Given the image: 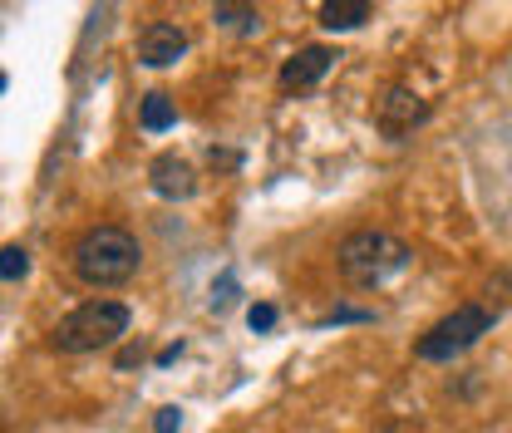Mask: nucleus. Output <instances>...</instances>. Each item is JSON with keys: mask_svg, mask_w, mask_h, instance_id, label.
I'll return each mask as SVG.
<instances>
[{"mask_svg": "<svg viewBox=\"0 0 512 433\" xmlns=\"http://www.w3.org/2000/svg\"><path fill=\"white\" fill-rule=\"evenodd\" d=\"M138 261H143V251L124 227H94L74 242V271L89 286H124L138 271Z\"/></svg>", "mask_w": 512, "mask_h": 433, "instance_id": "obj_1", "label": "nucleus"}, {"mask_svg": "<svg viewBox=\"0 0 512 433\" xmlns=\"http://www.w3.org/2000/svg\"><path fill=\"white\" fill-rule=\"evenodd\" d=\"M128 320H133V315H128L124 301H84V306H74L60 325H55V345H60L64 355L104 350V345L124 340Z\"/></svg>", "mask_w": 512, "mask_h": 433, "instance_id": "obj_2", "label": "nucleus"}, {"mask_svg": "<svg viewBox=\"0 0 512 433\" xmlns=\"http://www.w3.org/2000/svg\"><path fill=\"white\" fill-rule=\"evenodd\" d=\"M409 261V247L389 232H350L340 242V276L350 286H380L384 276L404 271Z\"/></svg>", "mask_w": 512, "mask_h": 433, "instance_id": "obj_3", "label": "nucleus"}, {"mask_svg": "<svg viewBox=\"0 0 512 433\" xmlns=\"http://www.w3.org/2000/svg\"><path fill=\"white\" fill-rule=\"evenodd\" d=\"M493 330V310L483 306H458L453 315H444L424 340H419V360H453V355H463V350H473L483 335Z\"/></svg>", "mask_w": 512, "mask_h": 433, "instance_id": "obj_4", "label": "nucleus"}, {"mask_svg": "<svg viewBox=\"0 0 512 433\" xmlns=\"http://www.w3.org/2000/svg\"><path fill=\"white\" fill-rule=\"evenodd\" d=\"M183 55H188V35L178 25H168V20H153L138 35V60L148 64V69H168V64H178Z\"/></svg>", "mask_w": 512, "mask_h": 433, "instance_id": "obj_5", "label": "nucleus"}, {"mask_svg": "<svg viewBox=\"0 0 512 433\" xmlns=\"http://www.w3.org/2000/svg\"><path fill=\"white\" fill-rule=\"evenodd\" d=\"M148 178H153V192H158V197H168V202H183V197H192V192H197V173H192L188 158H178V153L153 158Z\"/></svg>", "mask_w": 512, "mask_h": 433, "instance_id": "obj_6", "label": "nucleus"}, {"mask_svg": "<svg viewBox=\"0 0 512 433\" xmlns=\"http://www.w3.org/2000/svg\"><path fill=\"white\" fill-rule=\"evenodd\" d=\"M340 60L335 50H325V45H306L301 55H291V60L281 64V89H311L320 84L325 74H330V64Z\"/></svg>", "mask_w": 512, "mask_h": 433, "instance_id": "obj_7", "label": "nucleus"}, {"mask_svg": "<svg viewBox=\"0 0 512 433\" xmlns=\"http://www.w3.org/2000/svg\"><path fill=\"white\" fill-rule=\"evenodd\" d=\"M424 119V99L419 94H409V89H389L380 99V128L384 133H404V128H414Z\"/></svg>", "mask_w": 512, "mask_h": 433, "instance_id": "obj_8", "label": "nucleus"}, {"mask_svg": "<svg viewBox=\"0 0 512 433\" xmlns=\"http://www.w3.org/2000/svg\"><path fill=\"white\" fill-rule=\"evenodd\" d=\"M375 10H370V0H330V5H320V25L325 30H355V25H365Z\"/></svg>", "mask_w": 512, "mask_h": 433, "instance_id": "obj_9", "label": "nucleus"}, {"mask_svg": "<svg viewBox=\"0 0 512 433\" xmlns=\"http://www.w3.org/2000/svg\"><path fill=\"white\" fill-rule=\"evenodd\" d=\"M138 124L148 128V133H163V128L178 124V109H173V99L168 94H143V109H138Z\"/></svg>", "mask_w": 512, "mask_h": 433, "instance_id": "obj_10", "label": "nucleus"}, {"mask_svg": "<svg viewBox=\"0 0 512 433\" xmlns=\"http://www.w3.org/2000/svg\"><path fill=\"white\" fill-rule=\"evenodd\" d=\"M212 20H217V25H232V30H242V35H256V30H261V15L247 10V5H217Z\"/></svg>", "mask_w": 512, "mask_h": 433, "instance_id": "obj_11", "label": "nucleus"}, {"mask_svg": "<svg viewBox=\"0 0 512 433\" xmlns=\"http://www.w3.org/2000/svg\"><path fill=\"white\" fill-rule=\"evenodd\" d=\"M25 271H30V256L20 247H5L0 251V276L5 281H25Z\"/></svg>", "mask_w": 512, "mask_h": 433, "instance_id": "obj_12", "label": "nucleus"}, {"mask_svg": "<svg viewBox=\"0 0 512 433\" xmlns=\"http://www.w3.org/2000/svg\"><path fill=\"white\" fill-rule=\"evenodd\" d=\"M232 301H237V281H232V276H222V281L212 286V310H227Z\"/></svg>", "mask_w": 512, "mask_h": 433, "instance_id": "obj_13", "label": "nucleus"}, {"mask_svg": "<svg viewBox=\"0 0 512 433\" xmlns=\"http://www.w3.org/2000/svg\"><path fill=\"white\" fill-rule=\"evenodd\" d=\"M247 325H252V330H271V325H276V306H252L247 310Z\"/></svg>", "mask_w": 512, "mask_h": 433, "instance_id": "obj_14", "label": "nucleus"}, {"mask_svg": "<svg viewBox=\"0 0 512 433\" xmlns=\"http://www.w3.org/2000/svg\"><path fill=\"white\" fill-rule=\"evenodd\" d=\"M183 429V414L178 409H158V433H178Z\"/></svg>", "mask_w": 512, "mask_h": 433, "instance_id": "obj_15", "label": "nucleus"}]
</instances>
